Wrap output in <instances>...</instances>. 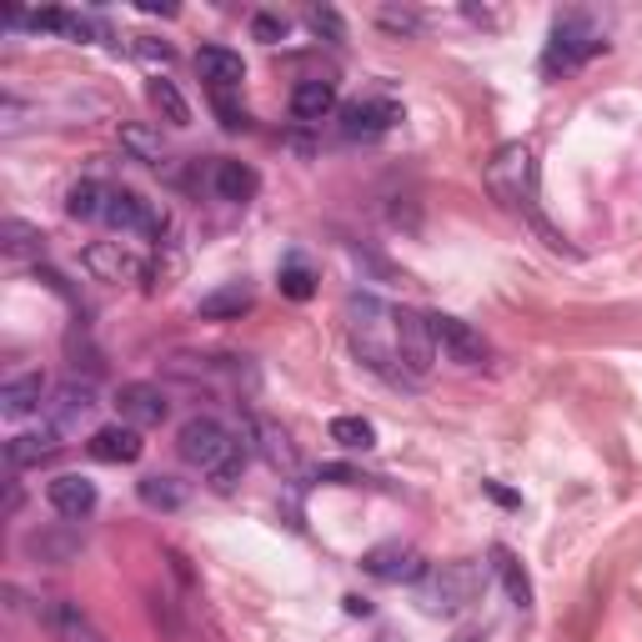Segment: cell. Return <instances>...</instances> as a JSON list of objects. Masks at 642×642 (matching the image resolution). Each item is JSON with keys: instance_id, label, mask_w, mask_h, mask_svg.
I'll list each match as a JSON object with an SVG mask.
<instances>
[{"instance_id": "3", "label": "cell", "mask_w": 642, "mask_h": 642, "mask_svg": "<svg viewBox=\"0 0 642 642\" xmlns=\"http://www.w3.org/2000/svg\"><path fill=\"white\" fill-rule=\"evenodd\" d=\"M347 316H352L356 356H362L372 372H381V377L402 381V367H396V306L377 302V297H352V302H347Z\"/></svg>"}, {"instance_id": "4", "label": "cell", "mask_w": 642, "mask_h": 642, "mask_svg": "<svg viewBox=\"0 0 642 642\" xmlns=\"http://www.w3.org/2000/svg\"><path fill=\"white\" fill-rule=\"evenodd\" d=\"M607 51V36L592 26L588 15H557V26H552V40H547V55H542V71L557 76V71H577L588 66L592 55Z\"/></svg>"}, {"instance_id": "29", "label": "cell", "mask_w": 642, "mask_h": 642, "mask_svg": "<svg viewBox=\"0 0 642 642\" xmlns=\"http://www.w3.org/2000/svg\"><path fill=\"white\" fill-rule=\"evenodd\" d=\"M121 146H126L136 161H146V166H156V171L166 166V146H161V136L146 131V126H126V131H121Z\"/></svg>"}, {"instance_id": "6", "label": "cell", "mask_w": 642, "mask_h": 642, "mask_svg": "<svg viewBox=\"0 0 642 642\" xmlns=\"http://www.w3.org/2000/svg\"><path fill=\"white\" fill-rule=\"evenodd\" d=\"M437 341L427 331V316L417 312H396V367H402V381H421L432 372Z\"/></svg>"}, {"instance_id": "1", "label": "cell", "mask_w": 642, "mask_h": 642, "mask_svg": "<svg viewBox=\"0 0 642 642\" xmlns=\"http://www.w3.org/2000/svg\"><path fill=\"white\" fill-rule=\"evenodd\" d=\"M176 452L211 477V492H222V498L226 492H237L241 467H247V446L237 442V432H231L222 417H206V412H201V417L181 421Z\"/></svg>"}, {"instance_id": "35", "label": "cell", "mask_w": 642, "mask_h": 642, "mask_svg": "<svg viewBox=\"0 0 642 642\" xmlns=\"http://www.w3.org/2000/svg\"><path fill=\"white\" fill-rule=\"evenodd\" d=\"M306 26H312L316 36H327V40H347V26H341L337 11H312L306 15Z\"/></svg>"}, {"instance_id": "2", "label": "cell", "mask_w": 642, "mask_h": 642, "mask_svg": "<svg viewBox=\"0 0 642 642\" xmlns=\"http://www.w3.org/2000/svg\"><path fill=\"white\" fill-rule=\"evenodd\" d=\"M487 186H492V197H498L507 211H523L527 222L542 231V241H547L552 251L567 247L563 231H552L542 206H538V161H532V146L527 141H507L498 156L487 161Z\"/></svg>"}, {"instance_id": "16", "label": "cell", "mask_w": 642, "mask_h": 642, "mask_svg": "<svg viewBox=\"0 0 642 642\" xmlns=\"http://www.w3.org/2000/svg\"><path fill=\"white\" fill-rule=\"evenodd\" d=\"M46 498H51V507L61 517H86V512H96V482L80 473H61L46 487Z\"/></svg>"}, {"instance_id": "30", "label": "cell", "mask_w": 642, "mask_h": 642, "mask_svg": "<svg viewBox=\"0 0 642 642\" xmlns=\"http://www.w3.org/2000/svg\"><path fill=\"white\" fill-rule=\"evenodd\" d=\"M251 432H256V442H262V452H266V462H272V467H297V452H291L287 446V437L276 432L272 421H251Z\"/></svg>"}, {"instance_id": "11", "label": "cell", "mask_w": 642, "mask_h": 642, "mask_svg": "<svg viewBox=\"0 0 642 642\" xmlns=\"http://www.w3.org/2000/svg\"><path fill=\"white\" fill-rule=\"evenodd\" d=\"M396 121H402L396 101H352L341 111V136L347 141H377V136L392 131Z\"/></svg>"}, {"instance_id": "33", "label": "cell", "mask_w": 642, "mask_h": 642, "mask_svg": "<svg viewBox=\"0 0 642 642\" xmlns=\"http://www.w3.org/2000/svg\"><path fill=\"white\" fill-rule=\"evenodd\" d=\"M377 21L387 30H396V36H417V30H421V15L417 11H396V5H381Z\"/></svg>"}, {"instance_id": "18", "label": "cell", "mask_w": 642, "mask_h": 642, "mask_svg": "<svg viewBox=\"0 0 642 642\" xmlns=\"http://www.w3.org/2000/svg\"><path fill=\"white\" fill-rule=\"evenodd\" d=\"M96 387L91 381H66V387H61V392H55V432H71V427H80V421L91 417L96 412Z\"/></svg>"}, {"instance_id": "37", "label": "cell", "mask_w": 642, "mask_h": 642, "mask_svg": "<svg viewBox=\"0 0 642 642\" xmlns=\"http://www.w3.org/2000/svg\"><path fill=\"white\" fill-rule=\"evenodd\" d=\"M316 477H322V482H341V487H347V482H362V477H356L352 467H322Z\"/></svg>"}, {"instance_id": "10", "label": "cell", "mask_w": 642, "mask_h": 642, "mask_svg": "<svg viewBox=\"0 0 642 642\" xmlns=\"http://www.w3.org/2000/svg\"><path fill=\"white\" fill-rule=\"evenodd\" d=\"M116 406H121V417H126V427H161V421L171 417V402L161 387H151V381H126L116 392Z\"/></svg>"}, {"instance_id": "5", "label": "cell", "mask_w": 642, "mask_h": 642, "mask_svg": "<svg viewBox=\"0 0 642 642\" xmlns=\"http://www.w3.org/2000/svg\"><path fill=\"white\" fill-rule=\"evenodd\" d=\"M477 588H482V572L473 563H442L437 572H427L421 607L432 617H457L477 603Z\"/></svg>"}, {"instance_id": "23", "label": "cell", "mask_w": 642, "mask_h": 642, "mask_svg": "<svg viewBox=\"0 0 642 642\" xmlns=\"http://www.w3.org/2000/svg\"><path fill=\"white\" fill-rule=\"evenodd\" d=\"M26 547L36 552L40 563H71V557H76L80 552V532H61V527H51V532H30L26 538Z\"/></svg>"}, {"instance_id": "17", "label": "cell", "mask_w": 642, "mask_h": 642, "mask_svg": "<svg viewBox=\"0 0 642 642\" xmlns=\"http://www.w3.org/2000/svg\"><path fill=\"white\" fill-rule=\"evenodd\" d=\"M86 452H91L96 462H136L146 452V442H141V432L136 427H96L91 432V442H86Z\"/></svg>"}, {"instance_id": "24", "label": "cell", "mask_w": 642, "mask_h": 642, "mask_svg": "<svg viewBox=\"0 0 642 642\" xmlns=\"http://www.w3.org/2000/svg\"><path fill=\"white\" fill-rule=\"evenodd\" d=\"M492 572L502 577V588H507V597L517 607H532V582H527V572H523V563H517V557H512L507 547H492Z\"/></svg>"}, {"instance_id": "19", "label": "cell", "mask_w": 642, "mask_h": 642, "mask_svg": "<svg viewBox=\"0 0 642 642\" xmlns=\"http://www.w3.org/2000/svg\"><path fill=\"white\" fill-rule=\"evenodd\" d=\"M40 402H46V377L40 372H21V377H11L0 387V412L5 417H26Z\"/></svg>"}, {"instance_id": "34", "label": "cell", "mask_w": 642, "mask_h": 642, "mask_svg": "<svg viewBox=\"0 0 642 642\" xmlns=\"http://www.w3.org/2000/svg\"><path fill=\"white\" fill-rule=\"evenodd\" d=\"M251 36L266 40V46H276V40H287V21L272 15V11H256V15H251Z\"/></svg>"}, {"instance_id": "25", "label": "cell", "mask_w": 642, "mask_h": 642, "mask_svg": "<svg viewBox=\"0 0 642 642\" xmlns=\"http://www.w3.org/2000/svg\"><path fill=\"white\" fill-rule=\"evenodd\" d=\"M105 201H111V186H101V181H76L66 191V211L76 222H101Z\"/></svg>"}, {"instance_id": "9", "label": "cell", "mask_w": 642, "mask_h": 642, "mask_svg": "<svg viewBox=\"0 0 642 642\" xmlns=\"http://www.w3.org/2000/svg\"><path fill=\"white\" fill-rule=\"evenodd\" d=\"M362 567H367V577H377V582H421V577H427V557H421L417 547H406V542H381V547H372L367 557H362Z\"/></svg>"}, {"instance_id": "15", "label": "cell", "mask_w": 642, "mask_h": 642, "mask_svg": "<svg viewBox=\"0 0 642 642\" xmlns=\"http://www.w3.org/2000/svg\"><path fill=\"white\" fill-rule=\"evenodd\" d=\"M61 452V432L55 427H40V432H21L5 442V462H11V473H26V467H40V462H51Z\"/></svg>"}, {"instance_id": "21", "label": "cell", "mask_w": 642, "mask_h": 642, "mask_svg": "<svg viewBox=\"0 0 642 642\" xmlns=\"http://www.w3.org/2000/svg\"><path fill=\"white\" fill-rule=\"evenodd\" d=\"M241 312H251V287H241V281L216 287L211 297H201V306H197L201 322H226V316H241Z\"/></svg>"}, {"instance_id": "12", "label": "cell", "mask_w": 642, "mask_h": 642, "mask_svg": "<svg viewBox=\"0 0 642 642\" xmlns=\"http://www.w3.org/2000/svg\"><path fill=\"white\" fill-rule=\"evenodd\" d=\"M101 222L116 226V231H131V237H161V216L151 211V201H141L136 191H111Z\"/></svg>"}, {"instance_id": "13", "label": "cell", "mask_w": 642, "mask_h": 642, "mask_svg": "<svg viewBox=\"0 0 642 642\" xmlns=\"http://www.w3.org/2000/svg\"><path fill=\"white\" fill-rule=\"evenodd\" d=\"M211 191H216V201L247 206V201L262 191V176H256L247 161H216V166H211Z\"/></svg>"}, {"instance_id": "38", "label": "cell", "mask_w": 642, "mask_h": 642, "mask_svg": "<svg viewBox=\"0 0 642 642\" xmlns=\"http://www.w3.org/2000/svg\"><path fill=\"white\" fill-rule=\"evenodd\" d=\"M21 502H26V492H21V482L11 477V482H5V512L15 517V512H21Z\"/></svg>"}, {"instance_id": "39", "label": "cell", "mask_w": 642, "mask_h": 642, "mask_svg": "<svg viewBox=\"0 0 642 642\" xmlns=\"http://www.w3.org/2000/svg\"><path fill=\"white\" fill-rule=\"evenodd\" d=\"M347 613H352V617H356V613L367 617V613H372V603H362V597H347Z\"/></svg>"}, {"instance_id": "31", "label": "cell", "mask_w": 642, "mask_h": 642, "mask_svg": "<svg viewBox=\"0 0 642 642\" xmlns=\"http://www.w3.org/2000/svg\"><path fill=\"white\" fill-rule=\"evenodd\" d=\"M0 247H5V256H40V231L26 222H5L0 226Z\"/></svg>"}, {"instance_id": "27", "label": "cell", "mask_w": 642, "mask_h": 642, "mask_svg": "<svg viewBox=\"0 0 642 642\" xmlns=\"http://www.w3.org/2000/svg\"><path fill=\"white\" fill-rule=\"evenodd\" d=\"M276 281H281V297H291V302H306V297L316 291V272L302 262V256H287Z\"/></svg>"}, {"instance_id": "28", "label": "cell", "mask_w": 642, "mask_h": 642, "mask_svg": "<svg viewBox=\"0 0 642 642\" xmlns=\"http://www.w3.org/2000/svg\"><path fill=\"white\" fill-rule=\"evenodd\" d=\"M331 442H341L347 452H367V446H377V427L367 417H337L331 421Z\"/></svg>"}, {"instance_id": "7", "label": "cell", "mask_w": 642, "mask_h": 642, "mask_svg": "<svg viewBox=\"0 0 642 642\" xmlns=\"http://www.w3.org/2000/svg\"><path fill=\"white\" fill-rule=\"evenodd\" d=\"M427 331H432L437 352L446 356V362H457V367H482L487 356V341L482 331H473L467 322H457V316H442V312H427Z\"/></svg>"}, {"instance_id": "26", "label": "cell", "mask_w": 642, "mask_h": 642, "mask_svg": "<svg viewBox=\"0 0 642 642\" xmlns=\"http://www.w3.org/2000/svg\"><path fill=\"white\" fill-rule=\"evenodd\" d=\"M151 105H156L171 126H191V105L176 91V80H151Z\"/></svg>"}, {"instance_id": "36", "label": "cell", "mask_w": 642, "mask_h": 642, "mask_svg": "<svg viewBox=\"0 0 642 642\" xmlns=\"http://www.w3.org/2000/svg\"><path fill=\"white\" fill-rule=\"evenodd\" d=\"M136 51H141L146 61H161V66L171 61V46H156V40H146V36H141V46H136Z\"/></svg>"}, {"instance_id": "22", "label": "cell", "mask_w": 642, "mask_h": 642, "mask_svg": "<svg viewBox=\"0 0 642 642\" xmlns=\"http://www.w3.org/2000/svg\"><path fill=\"white\" fill-rule=\"evenodd\" d=\"M141 502L146 507H156V512H181L186 498H191V487L181 482V477H141Z\"/></svg>"}, {"instance_id": "14", "label": "cell", "mask_w": 642, "mask_h": 642, "mask_svg": "<svg viewBox=\"0 0 642 642\" xmlns=\"http://www.w3.org/2000/svg\"><path fill=\"white\" fill-rule=\"evenodd\" d=\"M197 71H201V80L211 86V96H216V91H237L241 80H247L241 55L226 51V46H201V51H197Z\"/></svg>"}, {"instance_id": "32", "label": "cell", "mask_w": 642, "mask_h": 642, "mask_svg": "<svg viewBox=\"0 0 642 642\" xmlns=\"http://www.w3.org/2000/svg\"><path fill=\"white\" fill-rule=\"evenodd\" d=\"M91 266L96 272H111V276H136L141 266H136V256H126V251H111V247H91Z\"/></svg>"}, {"instance_id": "20", "label": "cell", "mask_w": 642, "mask_h": 642, "mask_svg": "<svg viewBox=\"0 0 642 642\" xmlns=\"http://www.w3.org/2000/svg\"><path fill=\"white\" fill-rule=\"evenodd\" d=\"M337 111V86L331 80H302L291 91V116L297 121H327Z\"/></svg>"}, {"instance_id": "8", "label": "cell", "mask_w": 642, "mask_h": 642, "mask_svg": "<svg viewBox=\"0 0 642 642\" xmlns=\"http://www.w3.org/2000/svg\"><path fill=\"white\" fill-rule=\"evenodd\" d=\"M36 617L55 642H111L101 628H96V617L80 603H71V597H46V603L36 607Z\"/></svg>"}, {"instance_id": "40", "label": "cell", "mask_w": 642, "mask_h": 642, "mask_svg": "<svg viewBox=\"0 0 642 642\" xmlns=\"http://www.w3.org/2000/svg\"><path fill=\"white\" fill-rule=\"evenodd\" d=\"M372 642H402V638H396V632H377V638H372Z\"/></svg>"}]
</instances>
